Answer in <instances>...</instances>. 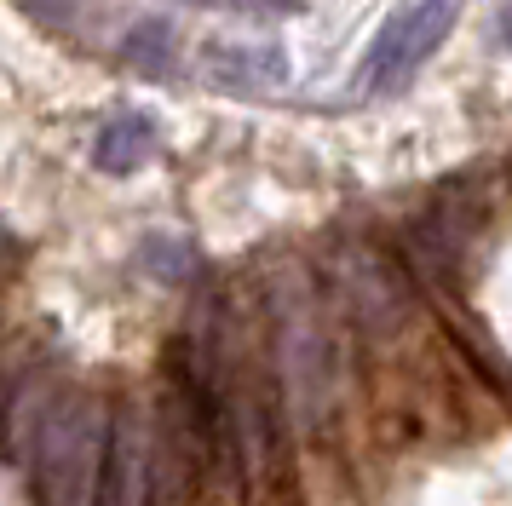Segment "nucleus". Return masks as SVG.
I'll return each mask as SVG.
<instances>
[{
	"label": "nucleus",
	"instance_id": "f257e3e1",
	"mask_svg": "<svg viewBox=\"0 0 512 506\" xmlns=\"http://www.w3.org/2000/svg\"><path fill=\"white\" fill-rule=\"evenodd\" d=\"M254 305L294 443L328 449L340 426V397H346V317L334 305L328 276H317L300 259H277L271 276L259 282Z\"/></svg>",
	"mask_w": 512,
	"mask_h": 506
},
{
	"label": "nucleus",
	"instance_id": "f03ea898",
	"mask_svg": "<svg viewBox=\"0 0 512 506\" xmlns=\"http://www.w3.org/2000/svg\"><path fill=\"white\" fill-rule=\"evenodd\" d=\"M110 397L87 386H64L52 403L47 426L29 449V478L41 506H93L98 460L110 443Z\"/></svg>",
	"mask_w": 512,
	"mask_h": 506
},
{
	"label": "nucleus",
	"instance_id": "7ed1b4c3",
	"mask_svg": "<svg viewBox=\"0 0 512 506\" xmlns=\"http://www.w3.org/2000/svg\"><path fill=\"white\" fill-rule=\"evenodd\" d=\"M449 29H455V0H415V6L392 12V18L380 23V35L369 41V52H363L351 92H363V98L397 92L443 41H449Z\"/></svg>",
	"mask_w": 512,
	"mask_h": 506
},
{
	"label": "nucleus",
	"instance_id": "20e7f679",
	"mask_svg": "<svg viewBox=\"0 0 512 506\" xmlns=\"http://www.w3.org/2000/svg\"><path fill=\"white\" fill-rule=\"evenodd\" d=\"M202 81L219 92H242V98L277 92L288 87V52L271 41H208L202 46Z\"/></svg>",
	"mask_w": 512,
	"mask_h": 506
},
{
	"label": "nucleus",
	"instance_id": "39448f33",
	"mask_svg": "<svg viewBox=\"0 0 512 506\" xmlns=\"http://www.w3.org/2000/svg\"><path fill=\"white\" fill-rule=\"evenodd\" d=\"M156 150H162V127L150 115H110L93 138V161L116 179L139 173L144 161H156Z\"/></svg>",
	"mask_w": 512,
	"mask_h": 506
},
{
	"label": "nucleus",
	"instance_id": "423d86ee",
	"mask_svg": "<svg viewBox=\"0 0 512 506\" xmlns=\"http://www.w3.org/2000/svg\"><path fill=\"white\" fill-rule=\"evenodd\" d=\"M173 58H179V46H173V23L167 18L133 23L127 41H121V64L139 69V75H150V81H162L167 69H173Z\"/></svg>",
	"mask_w": 512,
	"mask_h": 506
},
{
	"label": "nucleus",
	"instance_id": "0eeeda50",
	"mask_svg": "<svg viewBox=\"0 0 512 506\" xmlns=\"http://www.w3.org/2000/svg\"><path fill=\"white\" fill-rule=\"evenodd\" d=\"M18 6H24L35 23H47V29H64V23H70V12H75L70 0H18Z\"/></svg>",
	"mask_w": 512,
	"mask_h": 506
},
{
	"label": "nucleus",
	"instance_id": "6e6552de",
	"mask_svg": "<svg viewBox=\"0 0 512 506\" xmlns=\"http://www.w3.org/2000/svg\"><path fill=\"white\" fill-rule=\"evenodd\" d=\"M202 6H248V12H294L300 0H202Z\"/></svg>",
	"mask_w": 512,
	"mask_h": 506
},
{
	"label": "nucleus",
	"instance_id": "1a4fd4ad",
	"mask_svg": "<svg viewBox=\"0 0 512 506\" xmlns=\"http://www.w3.org/2000/svg\"><path fill=\"white\" fill-rule=\"evenodd\" d=\"M501 41H507V52H512V0L501 6Z\"/></svg>",
	"mask_w": 512,
	"mask_h": 506
},
{
	"label": "nucleus",
	"instance_id": "9d476101",
	"mask_svg": "<svg viewBox=\"0 0 512 506\" xmlns=\"http://www.w3.org/2000/svg\"><path fill=\"white\" fill-rule=\"evenodd\" d=\"M6 253H12V230L0 225V259H6Z\"/></svg>",
	"mask_w": 512,
	"mask_h": 506
}]
</instances>
